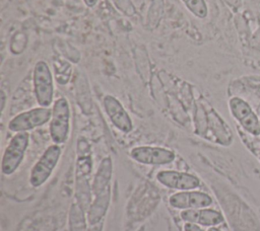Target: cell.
<instances>
[{"label": "cell", "instance_id": "9", "mask_svg": "<svg viewBox=\"0 0 260 231\" xmlns=\"http://www.w3.org/2000/svg\"><path fill=\"white\" fill-rule=\"evenodd\" d=\"M157 181L166 187L177 190H192L200 186V179L191 173L176 170H160L156 174Z\"/></svg>", "mask_w": 260, "mask_h": 231}, {"label": "cell", "instance_id": "4", "mask_svg": "<svg viewBox=\"0 0 260 231\" xmlns=\"http://www.w3.org/2000/svg\"><path fill=\"white\" fill-rule=\"evenodd\" d=\"M29 135L27 132L16 133L7 145L2 161L1 171L5 175H11L20 165L28 146Z\"/></svg>", "mask_w": 260, "mask_h": 231}, {"label": "cell", "instance_id": "22", "mask_svg": "<svg viewBox=\"0 0 260 231\" xmlns=\"http://www.w3.org/2000/svg\"><path fill=\"white\" fill-rule=\"evenodd\" d=\"M259 159H260V156H259Z\"/></svg>", "mask_w": 260, "mask_h": 231}, {"label": "cell", "instance_id": "8", "mask_svg": "<svg viewBox=\"0 0 260 231\" xmlns=\"http://www.w3.org/2000/svg\"><path fill=\"white\" fill-rule=\"evenodd\" d=\"M130 157L145 165H166L175 159L174 151L156 146H137L131 149Z\"/></svg>", "mask_w": 260, "mask_h": 231}, {"label": "cell", "instance_id": "2", "mask_svg": "<svg viewBox=\"0 0 260 231\" xmlns=\"http://www.w3.org/2000/svg\"><path fill=\"white\" fill-rule=\"evenodd\" d=\"M70 131V107L66 98H58L52 107L49 132L54 144H64Z\"/></svg>", "mask_w": 260, "mask_h": 231}, {"label": "cell", "instance_id": "3", "mask_svg": "<svg viewBox=\"0 0 260 231\" xmlns=\"http://www.w3.org/2000/svg\"><path fill=\"white\" fill-rule=\"evenodd\" d=\"M34 93L40 106L49 107L53 102V76L48 64L40 60L36 63L32 72Z\"/></svg>", "mask_w": 260, "mask_h": 231}, {"label": "cell", "instance_id": "18", "mask_svg": "<svg viewBox=\"0 0 260 231\" xmlns=\"http://www.w3.org/2000/svg\"><path fill=\"white\" fill-rule=\"evenodd\" d=\"M104 222L102 221L101 223H99V224H95V225H91V227L89 228V229H87L86 231H102L103 230V224Z\"/></svg>", "mask_w": 260, "mask_h": 231}, {"label": "cell", "instance_id": "14", "mask_svg": "<svg viewBox=\"0 0 260 231\" xmlns=\"http://www.w3.org/2000/svg\"><path fill=\"white\" fill-rule=\"evenodd\" d=\"M113 176V162L111 157H105L94 174L93 181L91 184L92 195L95 196L96 194L101 192L105 188L111 185V180Z\"/></svg>", "mask_w": 260, "mask_h": 231}, {"label": "cell", "instance_id": "19", "mask_svg": "<svg viewBox=\"0 0 260 231\" xmlns=\"http://www.w3.org/2000/svg\"><path fill=\"white\" fill-rule=\"evenodd\" d=\"M1 111H3L4 109V105H5V100H6V95L5 92L3 90H1Z\"/></svg>", "mask_w": 260, "mask_h": 231}, {"label": "cell", "instance_id": "20", "mask_svg": "<svg viewBox=\"0 0 260 231\" xmlns=\"http://www.w3.org/2000/svg\"><path fill=\"white\" fill-rule=\"evenodd\" d=\"M99 0H83L84 4L87 6V7H93L96 3H98Z\"/></svg>", "mask_w": 260, "mask_h": 231}, {"label": "cell", "instance_id": "15", "mask_svg": "<svg viewBox=\"0 0 260 231\" xmlns=\"http://www.w3.org/2000/svg\"><path fill=\"white\" fill-rule=\"evenodd\" d=\"M85 211L77 204L73 203L69 209L68 215V226L70 231H86L87 225L85 216Z\"/></svg>", "mask_w": 260, "mask_h": 231}, {"label": "cell", "instance_id": "7", "mask_svg": "<svg viewBox=\"0 0 260 231\" xmlns=\"http://www.w3.org/2000/svg\"><path fill=\"white\" fill-rule=\"evenodd\" d=\"M229 107L232 115L246 132L253 136L260 135V120L247 101L235 96L230 99Z\"/></svg>", "mask_w": 260, "mask_h": 231}, {"label": "cell", "instance_id": "5", "mask_svg": "<svg viewBox=\"0 0 260 231\" xmlns=\"http://www.w3.org/2000/svg\"><path fill=\"white\" fill-rule=\"evenodd\" d=\"M61 147L57 144L49 146L30 170L29 182L34 187L43 185L51 176L53 170L59 162Z\"/></svg>", "mask_w": 260, "mask_h": 231}, {"label": "cell", "instance_id": "21", "mask_svg": "<svg viewBox=\"0 0 260 231\" xmlns=\"http://www.w3.org/2000/svg\"><path fill=\"white\" fill-rule=\"evenodd\" d=\"M207 231H221V230L218 229V228H216V227H210Z\"/></svg>", "mask_w": 260, "mask_h": 231}, {"label": "cell", "instance_id": "6", "mask_svg": "<svg viewBox=\"0 0 260 231\" xmlns=\"http://www.w3.org/2000/svg\"><path fill=\"white\" fill-rule=\"evenodd\" d=\"M51 117L52 109L39 106L16 114L8 123V129L15 133L27 132L47 124L51 120Z\"/></svg>", "mask_w": 260, "mask_h": 231}, {"label": "cell", "instance_id": "1", "mask_svg": "<svg viewBox=\"0 0 260 231\" xmlns=\"http://www.w3.org/2000/svg\"><path fill=\"white\" fill-rule=\"evenodd\" d=\"M92 168V162L89 150L84 151L83 147H78V157L75 169V199L76 203L87 213L92 202L91 185L89 176Z\"/></svg>", "mask_w": 260, "mask_h": 231}, {"label": "cell", "instance_id": "12", "mask_svg": "<svg viewBox=\"0 0 260 231\" xmlns=\"http://www.w3.org/2000/svg\"><path fill=\"white\" fill-rule=\"evenodd\" d=\"M180 215L181 219L185 222L206 227H215L224 220L220 212L208 208L183 210Z\"/></svg>", "mask_w": 260, "mask_h": 231}, {"label": "cell", "instance_id": "17", "mask_svg": "<svg viewBox=\"0 0 260 231\" xmlns=\"http://www.w3.org/2000/svg\"><path fill=\"white\" fill-rule=\"evenodd\" d=\"M184 231H203V229L197 224L186 222L184 225Z\"/></svg>", "mask_w": 260, "mask_h": 231}, {"label": "cell", "instance_id": "13", "mask_svg": "<svg viewBox=\"0 0 260 231\" xmlns=\"http://www.w3.org/2000/svg\"><path fill=\"white\" fill-rule=\"evenodd\" d=\"M111 185L102 190L101 192L93 196V200L89 206L87 211V222L89 225H95L103 221L104 217L107 214V211L111 202V194H112Z\"/></svg>", "mask_w": 260, "mask_h": 231}, {"label": "cell", "instance_id": "11", "mask_svg": "<svg viewBox=\"0 0 260 231\" xmlns=\"http://www.w3.org/2000/svg\"><path fill=\"white\" fill-rule=\"evenodd\" d=\"M103 104L105 111L114 127L123 133H129L132 131V120L124 106L116 97L110 94L106 95L103 99Z\"/></svg>", "mask_w": 260, "mask_h": 231}, {"label": "cell", "instance_id": "10", "mask_svg": "<svg viewBox=\"0 0 260 231\" xmlns=\"http://www.w3.org/2000/svg\"><path fill=\"white\" fill-rule=\"evenodd\" d=\"M171 207L180 210L206 208L212 204L209 195L198 190H181L173 194L169 199Z\"/></svg>", "mask_w": 260, "mask_h": 231}, {"label": "cell", "instance_id": "16", "mask_svg": "<svg viewBox=\"0 0 260 231\" xmlns=\"http://www.w3.org/2000/svg\"><path fill=\"white\" fill-rule=\"evenodd\" d=\"M186 8L196 17L205 18L208 14V8L205 0H181Z\"/></svg>", "mask_w": 260, "mask_h": 231}]
</instances>
